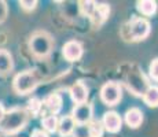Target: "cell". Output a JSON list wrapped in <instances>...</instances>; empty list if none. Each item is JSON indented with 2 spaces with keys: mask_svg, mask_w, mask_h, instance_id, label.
<instances>
[{
  "mask_svg": "<svg viewBox=\"0 0 158 137\" xmlns=\"http://www.w3.org/2000/svg\"><path fill=\"white\" fill-rule=\"evenodd\" d=\"M83 52V44L77 40H70L65 42V45L62 47V55L68 62H76V60L81 59Z\"/></svg>",
  "mask_w": 158,
  "mask_h": 137,
  "instance_id": "obj_7",
  "label": "cell"
},
{
  "mask_svg": "<svg viewBox=\"0 0 158 137\" xmlns=\"http://www.w3.org/2000/svg\"><path fill=\"white\" fill-rule=\"evenodd\" d=\"M30 137H50L48 136L47 132H44V130L41 129H35L32 132V135H30Z\"/></svg>",
  "mask_w": 158,
  "mask_h": 137,
  "instance_id": "obj_25",
  "label": "cell"
},
{
  "mask_svg": "<svg viewBox=\"0 0 158 137\" xmlns=\"http://www.w3.org/2000/svg\"><path fill=\"white\" fill-rule=\"evenodd\" d=\"M102 125L103 129L107 130L109 133H118L123 126V119L115 111H107L103 115Z\"/></svg>",
  "mask_w": 158,
  "mask_h": 137,
  "instance_id": "obj_9",
  "label": "cell"
},
{
  "mask_svg": "<svg viewBox=\"0 0 158 137\" xmlns=\"http://www.w3.org/2000/svg\"><path fill=\"white\" fill-rule=\"evenodd\" d=\"M123 99V89L118 82L109 81L101 88V100L106 106H115Z\"/></svg>",
  "mask_w": 158,
  "mask_h": 137,
  "instance_id": "obj_5",
  "label": "cell"
},
{
  "mask_svg": "<svg viewBox=\"0 0 158 137\" xmlns=\"http://www.w3.org/2000/svg\"><path fill=\"white\" fill-rule=\"evenodd\" d=\"M72 117L76 123L78 125H85L92 119V106L88 103H83V104H76L73 107Z\"/></svg>",
  "mask_w": 158,
  "mask_h": 137,
  "instance_id": "obj_8",
  "label": "cell"
},
{
  "mask_svg": "<svg viewBox=\"0 0 158 137\" xmlns=\"http://www.w3.org/2000/svg\"><path fill=\"white\" fill-rule=\"evenodd\" d=\"M4 114H6V110L3 107V104L0 103V122L3 121V118H4Z\"/></svg>",
  "mask_w": 158,
  "mask_h": 137,
  "instance_id": "obj_26",
  "label": "cell"
},
{
  "mask_svg": "<svg viewBox=\"0 0 158 137\" xmlns=\"http://www.w3.org/2000/svg\"><path fill=\"white\" fill-rule=\"evenodd\" d=\"M142 97L148 107H158V87L157 85H150Z\"/></svg>",
  "mask_w": 158,
  "mask_h": 137,
  "instance_id": "obj_17",
  "label": "cell"
},
{
  "mask_svg": "<svg viewBox=\"0 0 158 137\" xmlns=\"http://www.w3.org/2000/svg\"><path fill=\"white\" fill-rule=\"evenodd\" d=\"M136 8L144 17H151V15L156 14L158 6L157 2H153V0H142V2L136 3Z\"/></svg>",
  "mask_w": 158,
  "mask_h": 137,
  "instance_id": "obj_16",
  "label": "cell"
},
{
  "mask_svg": "<svg viewBox=\"0 0 158 137\" xmlns=\"http://www.w3.org/2000/svg\"><path fill=\"white\" fill-rule=\"evenodd\" d=\"M58 118L56 115H45V117L41 119V125H43V129L44 132H50V133H54L56 132L58 129Z\"/></svg>",
  "mask_w": 158,
  "mask_h": 137,
  "instance_id": "obj_18",
  "label": "cell"
},
{
  "mask_svg": "<svg viewBox=\"0 0 158 137\" xmlns=\"http://www.w3.org/2000/svg\"><path fill=\"white\" fill-rule=\"evenodd\" d=\"M19 6H21V8H23L25 11H32L37 7V2H36V0H33V2L32 0H29V2L22 0V2H19Z\"/></svg>",
  "mask_w": 158,
  "mask_h": 137,
  "instance_id": "obj_23",
  "label": "cell"
},
{
  "mask_svg": "<svg viewBox=\"0 0 158 137\" xmlns=\"http://www.w3.org/2000/svg\"><path fill=\"white\" fill-rule=\"evenodd\" d=\"M95 7H96V3H94V2H81L80 3L81 13L84 15H87V17H91V15H92Z\"/></svg>",
  "mask_w": 158,
  "mask_h": 137,
  "instance_id": "obj_21",
  "label": "cell"
},
{
  "mask_svg": "<svg viewBox=\"0 0 158 137\" xmlns=\"http://www.w3.org/2000/svg\"><path fill=\"white\" fill-rule=\"evenodd\" d=\"M150 22L144 18L140 17H135L124 26L123 32V37L128 41H142L150 34Z\"/></svg>",
  "mask_w": 158,
  "mask_h": 137,
  "instance_id": "obj_3",
  "label": "cell"
},
{
  "mask_svg": "<svg viewBox=\"0 0 158 137\" xmlns=\"http://www.w3.org/2000/svg\"><path fill=\"white\" fill-rule=\"evenodd\" d=\"M30 114L23 107H14L6 111L4 118L0 122V130L6 135H15L29 122Z\"/></svg>",
  "mask_w": 158,
  "mask_h": 137,
  "instance_id": "obj_1",
  "label": "cell"
},
{
  "mask_svg": "<svg viewBox=\"0 0 158 137\" xmlns=\"http://www.w3.org/2000/svg\"><path fill=\"white\" fill-rule=\"evenodd\" d=\"M76 129V122L73 119L72 115H65L62 117L59 121H58V129L56 132L59 133L60 137H66V136H70Z\"/></svg>",
  "mask_w": 158,
  "mask_h": 137,
  "instance_id": "obj_13",
  "label": "cell"
},
{
  "mask_svg": "<svg viewBox=\"0 0 158 137\" xmlns=\"http://www.w3.org/2000/svg\"><path fill=\"white\" fill-rule=\"evenodd\" d=\"M109 14H110V7L107 4H96L92 15L89 17L94 27H99L101 25H103L109 18Z\"/></svg>",
  "mask_w": 158,
  "mask_h": 137,
  "instance_id": "obj_11",
  "label": "cell"
},
{
  "mask_svg": "<svg viewBox=\"0 0 158 137\" xmlns=\"http://www.w3.org/2000/svg\"><path fill=\"white\" fill-rule=\"evenodd\" d=\"M7 4H6V2H3V0H0V23L4 22L6 18H7Z\"/></svg>",
  "mask_w": 158,
  "mask_h": 137,
  "instance_id": "obj_24",
  "label": "cell"
},
{
  "mask_svg": "<svg viewBox=\"0 0 158 137\" xmlns=\"http://www.w3.org/2000/svg\"><path fill=\"white\" fill-rule=\"evenodd\" d=\"M127 87L135 96H143L144 92L148 89L150 84H148L147 78L142 71H129L127 75Z\"/></svg>",
  "mask_w": 158,
  "mask_h": 137,
  "instance_id": "obj_6",
  "label": "cell"
},
{
  "mask_svg": "<svg viewBox=\"0 0 158 137\" xmlns=\"http://www.w3.org/2000/svg\"><path fill=\"white\" fill-rule=\"evenodd\" d=\"M70 96H72L73 102H74L76 104L87 103V100H88V88H87L85 82L81 81V80L76 81L70 88Z\"/></svg>",
  "mask_w": 158,
  "mask_h": 137,
  "instance_id": "obj_10",
  "label": "cell"
},
{
  "mask_svg": "<svg viewBox=\"0 0 158 137\" xmlns=\"http://www.w3.org/2000/svg\"><path fill=\"white\" fill-rule=\"evenodd\" d=\"M125 123L132 129H138L142 123H143V112L140 108L132 107L127 110L125 112Z\"/></svg>",
  "mask_w": 158,
  "mask_h": 137,
  "instance_id": "obj_12",
  "label": "cell"
},
{
  "mask_svg": "<svg viewBox=\"0 0 158 137\" xmlns=\"http://www.w3.org/2000/svg\"><path fill=\"white\" fill-rule=\"evenodd\" d=\"M39 82H40V78H39L37 71L29 69L15 75L13 80V88L18 95H28L36 89Z\"/></svg>",
  "mask_w": 158,
  "mask_h": 137,
  "instance_id": "obj_4",
  "label": "cell"
},
{
  "mask_svg": "<svg viewBox=\"0 0 158 137\" xmlns=\"http://www.w3.org/2000/svg\"><path fill=\"white\" fill-rule=\"evenodd\" d=\"M44 104L47 110L51 112V115H56L58 112L62 110V97L59 93H51L50 96H47V99L44 100Z\"/></svg>",
  "mask_w": 158,
  "mask_h": 137,
  "instance_id": "obj_15",
  "label": "cell"
},
{
  "mask_svg": "<svg viewBox=\"0 0 158 137\" xmlns=\"http://www.w3.org/2000/svg\"><path fill=\"white\" fill-rule=\"evenodd\" d=\"M29 50L39 59L47 58L54 50L52 36L45 30H39V32L33 33L29 38Z\"/></svg>",
  "mask_w": 158,
  "mask_h": 137,
  "instance_id": "obj_2",
  "label": "cell"
},
{
  "mask_svg": "<svg viewBox=\"0 0 158 137\" xmlns=\"http://www.w3.org/2000/svg\"><path fill=\"white\" fill-rule=\"evenodd\" d=\"M14 60L13 55L7 50H0V75H7L13 71Z\"/></svg>",
  "mask_w": 158,
  "mask_h": 137,
  "instance_id": "obj_14",
  "label": "cell"
},
{
  "mask_svg": "<svg viewBox=\"0 0 158 137\" xmlns=\"http://www.w3.org/2000/svg\"><path fill=\"white\" fill-rule=\"evenodd\" d=\"M41 107H43V103L40 102L39 99H36V97H33V99L29 100V106H28V111L30 115H33V117H36V115H39V112H40Z\"/></svg>",
  "mask_w": 158,
  "mask_h": 137,
  "instance_id": "obj_20",
  "label": "cell"
},
{
  "mask_svg": "<svg viewBox=\"0 0 158 137\" xmlns=\"http://www.w3.org/2000/svg\"><path fill=\"white\" fill-rule=\"evenodd\" d=\"M148 71H150V77L153 78L154 81L158 82V58L154 59L153 62L150 63V69H148Z\"/></svg>",
  "mask_w": 158,
  "mask_h": 137,
  "instance_id": "obj_22",
  "label": "cell"
},
{
  "mask_svg": "<svg viewBox=\"0 0 158 137\" xmlns=\"http://www.w3.org/2000/svg\"><path fill=\"white\" fill-rule=\"evenodd\" d=\"M88 126V133H89V137H102L103 135V125L101 121H92L87 123Z\"/></svg>",
  "mask_w": 158,
  "mask_h": 137,
  "instance_id": "obj_19",
  "label": "cell"
}]
</instances>
